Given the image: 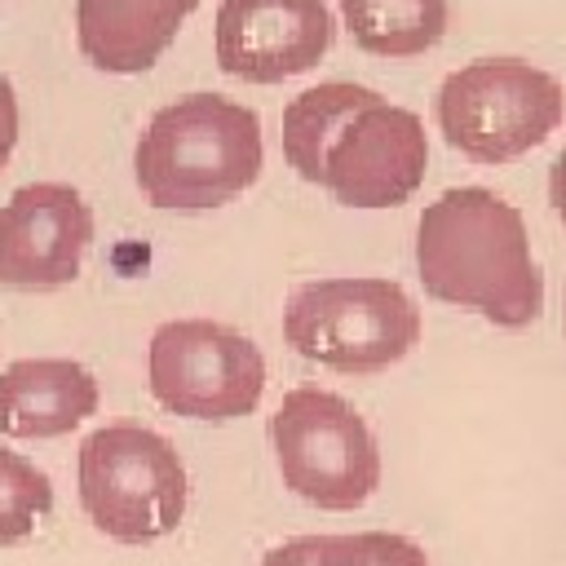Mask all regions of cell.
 Listing matches in <instances>:
<instances>
[{"mask_svg": "<svg viewBox=\"0 0 566 566\" xmlns=\"http://www.w3.org/2000/svg\"><path fill=\"white\" fill-rule=\"evenodd\" d=\"M199 0H75L80 53L106 75H142L177 40Z\"/></svg>", "mask_w": 566, "mask_h": 566, "instance_id": "cell-11", "label": "cell"}, {"mask_svg": "<svg viewBox=\"0 0 566 566\" xmlns=\"http://www.w3.org/2000/svg\"><path fill=\"white\" fill-rule=\"evenodd\" d=\"M190 478L168 438L137 420H111L80 442V504L119 544H155L186 517Z\"/></svg>", "mask_w": 566, "mask_h": 566, "instance_id": "cell-3", "label": "cell"}, {"mask_svg": "<svg viewBox=\"0 0 566 566\" xmlns=\"http://www.w3.org/2000/svg\"><path fill=\"white\" fill-rule=\"evenodd\" d=\"M336 22L323 0H221L212 22L217 66L248 84H279L314 71Z\"/></svg>", "mask_w": 566, "mask_h": 566, "instance_id": "cell-10", "label": "cell"}, {"mask_svg": "<svg viewBox=\"0 0 566 566\" xmlns=\"http://www.w3.org/2000/svg\"><path fill=\"white\" fill-rule=\"evenodd\" d=\"M340 18L363 53L416 57L447 31V0H340Z\"/></svg>", "mask_w": 566, "mask_h": 566, "instance_id": "cell-14", "label": "cell"}, {"mask_svg": "<svg viewBox=\"0 0 566 566\" xmlns=\"http://www.w3.org/2000/svg\"><path fill=\"white\" fill-rule=\"evenodd\" d=\"M150 398L186 420H239L265 394L261 349L212 318H168L146 349Z\"/></svg>", "mask_w": 566, "mask_h": 566, "instance_id": "cell-7", "label": "cell"}, {"mask_svg": "<svg viewBox=\"0 0 566 566\" xmlns=\"http://www.w3.org/2000/svg\"><path fill=\"white\" fill-rule=\"evenodd\" d=\"M323 548H327V535L283 539L279 548H270V553L261 557V566H323Z\"/></svg>", "mask_w": 566, "mask_h": 566, "instance_id": "cell-17", "label": "cell"}, {"mask_svg": "<svg viewBox=\"0 0 566 566\" xmlns=\"http://www.w3.org/2000/svg\"><path fill=\"white\" fill-rule=\"evenodd\" d=\"M93 243V208L75 186L31 181L0 208V287L53 292L80 279Z\"/></svg>", "mask_w": 566, "mask_h": 566, "instance_id": "cell-9", "label": "cell"}, {"mask_svg": "<svg viewBox=\"0 0 566 566\" xmlns=\"http://www.w3.org/2000/svg\"><path fill=\"white\" fill-rule=\"evenodd\" d=\"M287 345L340 376L402 363L420 340V310L394 279H314L283 305Z\"/></svg>", "mask_w": 566, "mask_h": 566, "instance_id": "cell-4", "label": "cell"}, {"mask_svg": "<svg viewBox=\"0 0 566 566\" xmlns=\"http://www.w3.org/2000/svg\"><path fill=\"white\" fill-rule=\"evenodd\" d=\"M376 88L367 84H354V80H323L305 93H296L287 106H283V159L318 186V172H323V150L327 142L336 137V128L363 106L371 102Z\"/></svg>", "mask_w": 566, "mask_h": 566, "instance_id": "cell-13", "label": "cell"}, {"mask_svg": "<svg viewBox=\"0 0 566 566\" xmlns=\"http://www.w3.org/2000/svg\"><path fill=\"white\" fill-rule=\"evenodd\" d=\"M548 199H553L557 221H562V230H566V146L557 150V159H553V168H548Z\"/></svg>", "mask_w": 566, "mask_h": 566, "instance_id": "cell-19", "label": "cell"}, {"mask_svg": "<svg viewBox=\"0 0 566 566\" xmlns=\"http://www.w3.org/2000/svg\"><path fill=\"white\" fill-rule=\"evenodd\" d=\"M323 566H429L424 548L398 531H358L327 535Z\"/></svg>", "mask_w": 566, "mask_h": 566, "instance_id": "cell-16", "label": "cell"}, {"mask_svg": "<svg viewBox=\"0 0 566 566\" xmlns=\"http://www.w3.org/2000/svg\"><path fill=\"white\" fill-rule=\"evenodd\" d=\"M97 411V380L75 358H18L0 371V433L62 438Z\"/></svg>", "mask_w": 566, "mask_h": 566, "instance_id": "cell-12", "label": "cell"}, {"mask_svg": "<svg viewBox=\"0 0 566 566\" xmlns=\"http://www.w3.org/2000/svg\"><path fill=\"white\" fill-rule=\"evenodd\" d=\"M438 128L473 164H513L548 142L566 115L557 75L526 57H478L438 88Z\"/></svg>", "mask_w": 566, "mask_h": 566, "instance_id": "cell-5", "label": "cell"}, {"mask_svg": "<svg viewBox=\"0 0 566 566\" xmlns=\"http://www.w3.org/2000/svg\"><path fill=\"white\" fill-rule=\"evenodd\" d=\"M13 146H18V93L0 75V172H4L9 155H13Z\"/></svg>", "mask_w": 566, "mask_h": 566, "instance_id": "cell-18", "label": "cell"}, {"mask_svg": "<svg viewBox=\"0 0 566 566\" xmlns=\"http://www.w3.org/2000/svg\"><path fill=\"white\" fill-rule=\"evenodd\" d=\"M53 509V482L18 451L0 447V548L35 535L40 517Z\"/></svg>", "mask_w": 566, "mask_h": 566, "instance_id": "cell-15", "label": "cell"}, {"mask_svg": "<svg viewBox=\"0 0 566 566\" xmlns=\"http://www.w3.org/2000/svg\"><path fill=\"white\" fill-rule=\"evenodd\" d=\"M416 270L433 301L478 310L495 327H531L544 314L526 221L486 186H455L420 212Z\"/></svg>", "mask_w": 566, "mask_h": 566, "instance_id": "cell-1", "label": "cell"}, {"mask_svg": "<svg viewBox=\"0 0 566 566\" xmlns=\"http://www.w3.org/2000/svg\"><path fill=\"white\" fill-rule=\"evenodd\" d=\"M265 164L261 119L226 93H181L137 137L133 177L159 212H212L239 199Z\"/></svg>", "mask_w": 566, "mask_h": 566, "instance_id": "cell-2", "label": "cell"}, {"mask_svg": "<svg viewBox=\"0 0 566 566\" xmlns=\"http://www.w3.org/2000/svg\"><path fill=\"white\" fill-rule=\"evenodd\" d=\"M270 447L283 486L314 509L349 513L380 486V447L367 420L310 380L283 394L270 416Z\"/></svg>", "mask_w": 566, "mask_h": 566, "instance_id": "cell-6", "label": "cell"}, {"mask_svg": "<svg viewBox=\"0 0 566 566\" xmlns=\"http://www.w3.org/2000/svg\"><path fill=\"white\" fill-rule=\"evenodd\" d=\"M424 168V119L376 93L327 142L318 186L345 208H398L420 190Z\"/></svg>", "mask_w": 566, "mask_h": 566, "instance_id": "cell-8", "label": "cell"}, {"mask_svg": "<svg viewBox=\"0 0 566 566\" xmlns=\"http://www.w3.org/2000/svg\"><path fill=\"white\" fill-rule=\"evenodd\" d=\"M562 332H566V301H562Z\"/></svg>", "mask_w": 566, "mask_h": 566, "instance_id": "cell-20", "label": "cell"}]
</instances>
